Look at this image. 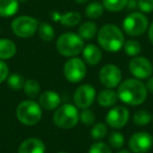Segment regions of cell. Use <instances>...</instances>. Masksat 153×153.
I'll return each instance as SVG.
<instances>
[{
	"instance_id": "obj_42",
	"label": "cell",
	"mask_w": 153,
	"mask_h": 153,
	"mask_svg": "<svg viewBox=\"0 0 153 153\" xmlns=\"http://www.w3.org/2000/svg\"><path fill=\"white\" fill-rule=\"evenodd\" d=\"M58 153H67V152H58Z\"/></svg>"
},
{
	"instance_id": "obj_38",
	"label": "cell",
	"mask_w": 153,
	"mask_h": 153,
	"mask_svg": "<svg viewBox=\"0 0 153 153\" xmlns=\"http://www.w3.org/2000/svg\"><path fill=\"white\" fill-rule=\"evenodd\" d=\"M147 31H148V39H149L150 43L153 45V22L149 25Z\"/></svg>"
},
{
	"instance_id": "obj_33",
	"label": "cell",
	"mask_w": 153,
	"mask_h": 153,
	"mask_svg": "<svg viewBox=\"0 0 153 153\" xmlns=\"http://www.w3.org/2000/svg\"><path fill=\"white\" fill-rule=\"evenodd\" d=\"M137 8L144 14L153 12V0H137Z\"/></svg>"
},
{
	"instance_id": "obj_15",
	"label": "cell",
	"mask_w": 153,
	"mask_h": 153,
	"mask_svg": "<svg viewBox=\"0 0 153 153\" xmlns=\"http://www.w3.org/2000/svg\"><path fill=\"white\" fill-rule=\"evenodd\" d=\"M61 98L59 94L55 91H45L39 97V104L42 108L47 111H53L60 106Z\"/></svg>"
},
{
	"instance_id": "obj_4",
	"label": "cell",
	"mask_w": 153,
	"mask_h": 153,
	"mask_svg": "<svg viewBox=\"0 0 153 153\" xmlns=\"http://www.w3.org/2000/svg\"><path fill=\"white\" fill-rule=\"evenodd\" d=\"M16 117L21 124L33 126L42 118V107L34 100H24L17 107Z\"/></svg>"
},
{
	"instance_id": "obj_6",
	"label": "cell",
	"mask_w": 153,
	"mask_h": 153,
	"mask_svg": "<svg viewBox=\"0 0 153 153\" xmlns=\"http://www.w3.org/2000/svg\"><path fill=\"white\" fill-rule=\"evenodd\" d=\"M80 119L78 107L72 104H63L54 114V123L61 129H69L78 124Z\"/></svg>"
},
{
	"instance_id": "obj_11",
	"label": "cell",
	"mask_w": 153,
	"mask_h": 153,
	"mask_svg": "<svg viewBox=\"0 0 153 153\" xmlns=\"http://www.w3.org/2000/svg\"><path fill=\"white\" fill-rule=\"evenodd\" d=\"M96 99V89L91 85H81L75 91L74 102L78 108H88Z\"/></svg>"
},
{
	"instance_id": "obj_2",
	"label": "cell",
	"mask_w": 153,
	"mask_h": 153,
	"mask_svg": "<svg viewBox=\"0 0 153 153\" xmlns=\"http://www.w3.org/2000/svg\"><path fill=\"white\" fill-rule=\"evenodd\" d=\"M96 40L103 50L115 53L118 52L124 46L125 36L120 27L115 24L107 23L98 30Z\"/></svg>"
},
{
	"instance_id": "obj_31",
	"label": "cell",
	"mask_w": 153,
	"mask_h": 153,
	"mask_svg": "<svg viewBox=\"0 0 153 153\" xmlns=\"http://www.w3.org/2000/svg\"><path fill=\"white\" fill-rule=\"evenodd\" d=\"M88 153H112L111 149L107 144L103 143V142H96V143L92 144L89 148Z\"/></svg>"
},
{
	"instance_id": "obj_23",
	"label": "cell",
	"mask_w": 153,
	"mask_h": 153,
	"mask_svg": "<svg viewBox=\"0 0 153 153\" xmlns=\"http://www.w3.org/2000/svg\"><path fill=\"white\" fill-rule=\"evenodd\" d=\"M37 32L39 38L42 41H44V42H50L55 38V29L47 22L39 23Z\"/></svg>"
},
{
	"instance_id": "obj_41",
	"label": "cell",
	"mask_w": 153,
	"mask_h": 153,
	"mask_svg": "<svg viewBox=\"0 0 153 153\" xmlns=\"http://www.w3.org/2000/svg\"><path fill=\"white\" fill-rule=\"evenodd\" d=\"M18 1H19V3H20V2H21V3H24V2L29 1V0H18Z\"/></svg>"
},
{
	"instance_id": "obj_14",
	"label": "cell",
	"mask_w": 153,
	"mask_h": 153,
	"mask_svg": "<svg viewBox=\"0 0 153 153\" xmlns=\"http://www.w3.org/2000/svg\"><path fill=\"white\" fill-rule=\"evenodd\" d=\"M82 55H83V59L86 64L90 65V66H96L99 62L102 61V50L99 46L96 44H87L84 46L83 50H82Z\"/></svg>"
},
{
	"instance_id": "obj_43",
	"label": "cell",
	"mask_w": 153,
	"mask_h": 153,
	"mask_svg": "<svg viewBox=\"0 0 153 153\" xmlns=\"http://www.w3.org/2000/svg\"><path fill=\"white\" fill-rule=\"evenodd\" d=\"M0 33H1V27H0Z\"/></svg>"
},
{
	"instance_id": "obj_35",
	"label": "cell",
	"mask_w": 153,
	"mask_h": 153,
	"mask_svg": "<svg viewBox=\"0 0 153 153\" xmlns=\"http://www.w3.org/2000/svg\"><path fill=\"white\" fill-rule=\"evenodd\" d=\"M127 8L128 10H134L135 8H137V0H128V3H127Z\"/></svg>"
},
{
	"instance_id": "obj_24",
	"label": "cell",
	"mask_w": 153,
	"mask_h": 153,
	"mask_svg": "<svg viewBox=\"0 0 153 153\" xmlns=\"http://www.w3.org/2000/svg\"><path fill=\"white\" fill-rule=\"evenodd\" d=\"M40 83L36 79H27L23 85V92L31 99H34L38 96L40 93Z\"/></svg>"
},
{
	"instance_id": "obj_7",
	"label": "cell",
	"mask_w": 153,
	"mask_h": 153,
	"mask_svg": "<svg viewBox=\"0 0 153 153\" xmlns=\"http://www.w3.org/2000/svg\"><path fill=\"white\" fill-rule=\"evenodd\" d=\"M39 21L36 18L27 15H22L12 21V31L16 36L21 39L32 38L37 32Z\"/></svg>"
},
{
	"instance_id": "obj_28",
	"label": "cell",
	"mask_w": 153,
	"mask_h": 153,
	"mask_svg": "<svg viewBox=\"0 0 153 153\" xmlns=\"http://www.w3.org/2000/svg\"><path fill=\"white\" fill-rule=\"evenodd\" d=\"M152 120V115L150 111H145V109H141L137 111L136 113L133 115V122L134 124L139 125V126H145L148 125Z\"/></svg>"
},
{
	"instance_id": "obj_1",
	"label": "cell",
	"mask_w": 153,
	"mask_h": 153,
	"mask_svg": "<svg viewBox=\"0 0 153 153\" xmlns=\"http://www.w3.org/2000/svg\"><path fill=\"white\" fill-rule=\"evenodd\" d=\"M118 96L125 104L135 106L145 102L148 96L146 85L142 82L141 79L128 78L118 85Z\"/></svg>"
},
{
	"instance_id": "obj_5",
	"label": "cell",
	"mask_w": 153,
	"mask_h": 153,
	"mask_svg": "<svg viewBox=\"0 0 153 153\" xmlns=\"http://www.w3.org/2000/svg\"><path fill=\"white\" fill-rule=\"evenodd\" d=\"M123 31L129 36H141L148 30L149 20L142 12H132L127 15L122 23Z\"/></svg>"
},
{
	"instance_id": "obj_26",
	"label": "cell",
	"mask_w": 153,
	"mask_h": 153,
	"mask_svg": "<svg viewBox=\"0 0 153 153\" xmlns=\"http://www.w3.org/2000/svg\"><path fill=\"white\" fill-rule=\"evenodd\" d=\"M102 3L106 10L112 13H118L126 7L128 0H103Z\"/></svg>"
},
{
	"instance_id": "obj_44",
	"label": "cell",
	"mask_w": 153,
	"mask_h": 153,
	"mask_svg": "<svg viewBox=\"0 0 153 153\" xmlns=\"http://www.w3.org/2000/svg\"><path fill=\"white\" fill-rule=\"evenodd\" d=\"M152 119H153V117H152Z\"/></svg>"
},
{
	"instance_id": "obj_34",
	"label": "cell",
	"mask_w": 153,
	"mask_h": 153,
	"mask_svg": "<svg viewBox=\"0 0 153 153\" xmlns=\"http://www.w3.org/2000/svg\"><path fill=\"white\" fill-rule=\"evenodd\" d=\"M8 73H10V70H8V64L4 61H2V59H0V83L6 80Z\"/></svg>"
},
{
	"instance_id": "obj_29",
	"label": "cell",
	"mask_w": 153,
	"mask_h": 153,
	"mask_svg": "<svg viewBox=\"0 0 153 153\" xmlns=\"http://www.w3.org/2000/svg\"><path fill=\"white\" fill-rule=\"evenodd\" d=\"M107 134V126L104 123H96L93 125V127L90 130V135L96 141L104 139Z\"/></svg>"
},
{
	"instance_id": "obj_8",
	"label": "cell",
	"mask_w": 153,
	"mask_h": 153,
	"mask_svg": "<svg viewBox=\"0 0 153 153\" xmlns=\"http://www.w3.org/2000/svg\"><path fill=\"white\" fill-rule=\"evenodd\" d=\"M63 73L65 78L69 82L77 83L82 81L86 76L87 69H86L85 62L77 56L70 57L64 64Z\"/></svg>"
},
{
	"instance_id": "obj_40",
	"label": "cell",
	"mask_w": 153,
	"mask_h": 153,
	"mask_svg": "<svg viewBox=\"0 0 153 153\" xmlns=\"http://www.w3.org/2000/svg\"><path fill=\"white\" fill-rule=\"evenodd\" d=\"M118 153H131V152L128 151V150H121V151H118Z\"/></svg>"
},
{
	"instance_id": "obj_3",
	"label": "cell",
	"mask_w": 153,
	"mask_h": 153,
	"mask_svg": "<svg viewBox=\"0 0 153 153\" xmlns=\"http://www.w3.org/2000/svg\"><path fill=\"white\" fill-rule=\"evenodd\" d=\"M84 40L75 32H64L56 42L58 53L65 57H74L82 52L84 48Z\"/></svg>"
},
{
	"instance_id": "obj_18",
	"label": "cell",
	"mask_w": 153,
	"mask_h": 153,
	"mask_svg": "<svg viewBox=\"0 0 153 153\" xmlns=\"http://www.w3.org/2000/svg\"><path fill=\"white\" fill-rule=\"evenodd\" d=\"M98 26L92 20H88L83 22L79 26L78 34L83 39L84 41H90L94 39L98 33Z\"/></svg>"
},
{
	"instance_id": "obj_37",
	"label": "cell",
	"mask_w": 153,
	"mask_h": 153,
	"mask_svg": "<svg viewBox=\"0 0 153 153\" xmlns=\"http://www.w3.org/2000/svg\"><path fill=\"white\" fill-rule=\"evenodd\" d=\"M50 17L55 22H60V18H61V14L57 10H54L53 13L50 14Z\"/></svg>"
},
{
	"instance_id": "obj_9",
	"label": "cell",
	"mask_w": 153,
	"mask_h": 153,
	"mask_svg": "<svg viewBox=\"0 0 153 153\" xmlns=\"http://www.w3.org/2000/svg\"><path fill=\"white\" fill-rule=\"evenodd\" d=\"M99 80L105 88L115 89L122 81V71L116 65L107 64L99 72Z\"/></svg>"
},
{
	"instance_id": "obj_20",
	"label": "cell",
	"mask_w": 153,
	"mask_h": 153,
	"mask_svg": "<svg viewBox=\"0 0 153 153\" xmlns=\"http://www.w3.org/2000/svg\"><path fill=\"white\" fill-rule=\"evenodd\" d=\"M19 10L18 0H0V17L10 18L17 14Z\"/></svg>"
},
{
	"instance_id": "obj_30",
	"label": "cell",
	"mask_w": 153,
	"mask_h": 153,
	"mask_svg": "<svg viewBox=\"0 0 153 153\" xmlns=\"http://www.w3.org/2000/svg\"><path fill=\"white\" fill-rule=\"evenodd\" d=\"M108 143L115 149H121L125 144V137L118 131H112L108 137Z\"/></svg>"
},
{
	"instance_id": "obj_10",
	"label": "cell",
	"mask_w": 153,
	"mask_h": 153,
	"mask_svg": "<svg viewBox=\"0 0 153 153\" xmlns=\"http://www.w3.org/2000/svg\"><path fill=\"white\" fill-rule=\"evenodd\" d=\"M129 71L137 79H147L153 73L152 62L144 56H134L129 62Z\"/></svg>"
},
{
	"instance_id": "obj_16",
	"label": "cell",
	"mask_w": 153,
	"mask_h": 153,
	"mask_svg": "<svg viewBox=\"0 0 153 153\" xmlns=\"http://www.w3.org/2000/svg\"><path fill=\"white\" fill-rule=\"evenodd\" d=\"M18 153H45V144L38 137H29L20 144Z\"/></svg>"
},
{
	"instance_id": "obj_13",
	"label": "cell",
	"mask_w": 153,
	"mask_h": 153,
	"mask_svg": "<svg viewBox=\"0 0 153 153\" xmlns=\"http://www.w3.org/2000/svg\"><path fill=\"white\" fill-rule=\"evenodd\" d=\"M129 120V111L127 107L118 105L112 106L106 115V122L112 128H122Z\"/></svg>"
},
{
	"instance_id": "obj_39",
	"label": "cell",
	"mask_w": 153,
	"mask_h": 153,
	"mask_svg": "<svg viewBox=\"0 0 153 153\" xmlns=\"http://www.w3.org/2000/svg\"><path fill=\"white\" fill-rule=\"evenodd\" d=\"M75 1H76L77 3H79V4H85V3H87L89 0H75Z\"/></svg>"
},
{
	"instance_id": "obj_19",
	"label": "cell",
	"mask_w": 153,
	"mask_h": 153,
	"mask_svg": "<svg viewBox=\"0 0 153 153\" xmlns=\"http://www.w3.org/2000/svg\"><path fill=\"white\" fill-rule=\"evenodd\" d=\"M17 46L10 39H0V59H10L15 56Z\"/></svg>"
},
{
	"instance_id": "obj_32",
	"label": "cell",
	"mask_w": 153,
	"mask_h": 153,
	"mask_svg": "<svg viewBox=\"0 0 153 153\" xmlns=\"http://www.w3.org/2000/svg\"><path fill=\"white\" fill-rule=\"evenodd\" d=\"M96 120V116H94L93 111H91L90 109H83L81 114H80V121L82 122V124L84 125H92Z\"/></svg>"
},
{
	"instance_id": "obj_27",
	"label": "cell",
	"mask_w": 153,
	"mask_h": 153,
	"mask_svg": "<svg viewBox=\"0 0 153 153\" xmlns=\"http://www.w3.org/2000/svg\"><path fill=\"white\" fill-rule=\"evenodd\" d=\"M6 82H8V85L12 90H14V91H19V90L23 89L25 79L23 78L22 75L17 74V73H13V74L8 76Z\"/></svg>"
},
{
	"instance_id": "obj_22",
	"label": "cell",
	"mask_w": 153,
	"mask_h": 153,
	"mask_svg": "<svg viewBox=\"0 0 153 153\" xmlns=\"http://www.w3.org/2000/svg\"><path fill=\"white\" fill-rule=\"evenodd\" d=\"M82 20V16L78 12H68L65 14H61L60 23L65 27H74L80 24Z\"/></svg>"
},
{
	"instance_id": "obj_17",
	"label": "cell",
	"mask_w": 153,
	"mask_h": 153,
	"mask_svg": "<svg viewBox=\"0 0 153 153\" xmlns=\"http://www.w3.org/2000/svg\"><path fill=\"white\" fill-rule=\"evenodd\" d=\"M96 98H98L99 105L103 107H112L118 100V93L113 91L112 89H108V88L99 93Z\"/></svg>"
},
{
	"instance_id": "obj_25",
	"label": "cell",
	"mask_w": 153,
	"mask_h": 153,
	"mask_svg": "<svg viewBox=\"0 0 153 153\" xmlns=\"http://www.w3.org/2000/svg\"><path fill=\"white\" fill-rule=\"evenodd\" d=\"M123 49H124L125 54L126 55L131 56V57H134V56H137V55L141 53L142 46H141V44H139V41L132 40V39H131V40L125 41Z\"/></svg>"
},
{
	"instance_id": "obj_12",
	"label": "cell",
	"mask_w": 153,
	"mask_h": 153,
	"mask_svg": "<svg viewBox=\"0 0 153 153\" xmlns=\"http://www.w3.org/2000/svg\"><path fill=\"white\" fill-rule=\"evenodd\" d=\"M128 145L133 153H146L152 148L153 137L148 132H136L130 137Z\"/></svg>"
},
{
	"instance_id": "obj_21",
	"label": "cell",
	"mask_w": 153,
	"mask_h": 153,
	"mask_svg": "<svg viewBox=\"0 0 153 153\" xmlns=\"http://www.w3.org/2000/svg\"><path fill=\"white\" fill-rule=\"evenodd\" d=\"M105 7L103 3L98 1H92L87 4L85 8V16L89 20H96L99 19L103 14H104Z\"/></svg>"
},
{
	"instance_id": "obj_36",
	"label": "cell",
	"mask_w": 153,
	"mask_h": 153,
	"mask_svg": "<svg viewBox=\"0 0 153 153\" xmlns=\"http://www.w3.org/2000/svg\"><path fill=\"white\" fill-rule=\"evenodd\" d=\"M146 88H147V91L149 93L153 94V77L150 76L147 80V83H146Z\"/></svg>"
}]
</instances>
